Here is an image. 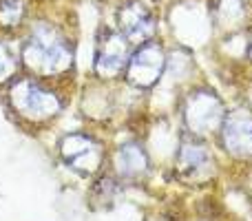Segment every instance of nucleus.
<instances>
[{
  "mask_svg": "<svg viewBox=\"0 0 252 221\" xmlns=\"http://www.w3.org/2000/svg\"><path fill=\"white\" fill-rule=\"evenodd\" d=\"M128 58V40L122 35V31L102 29L95 44V73L104 80L115 78L126 69Z\"/></svg>",
  "mask_w": 252,
  "mask_h": 221,
  "instance_id": "423d86ee",
  "label": "nucleus"
},
{
  "mask_svg": "<svg viewBox=\"0 0 252 221\" xmlns=\"http://www.w3.org/2000/svg\"><path fill=\"white\" fill-rule=\"evenodd\" d=\"M18 69V62L16 56L11 53V49L0 40V82H7Z\"/></svg>",
  "mask_w": 252,
  "mask_h": 221,
  "instance_id": "ddd939ff",
  "label": "nucleus"
},
{
  "mask_svg": "<svg viewBox=\"0 0 252 221\" xmlns=\"http://www.w3.org/2000/svg\"><path fill=\"white\" fill-rule=\"evenodd\" d=\"M115 166H118V173L122 177L135 179L148 170V157L139 144H124L115 155Z\"/></svg>",
  "mask_w": 252,
  "mask_h": 221,
  "instance_id": "9d476101",
  "label": "nucleus"
},
{
  "mask_svg": "<svg viewBox=\"0 0 252 221\" xmlns=\"http://www.w3.org/2000/svg\"><path fill=\"white\" fill-rule=\"evenodd\" d=\"M246 0H217L215 4V18L221 29H239L241 22L246 20Z\"/></svg>",
  "mask_w": 252,
  "mask_h": 221,
  "instance_id": "9b49d317",
  "label": "nucleus"
},
{
  "mask_svg": "<svg viewBox=\"0 0 252 221\" xmlns=\"http://www.w3.org/2000/svg\"><path fill=\"white\" fill-rule=\"evenodd\" d=\"M221 144L230 155L239 159L252 157V115L248 111H235L221 122Z\"/></svg>",
  "mask_w": 252,
  "mask_h": 221,
  "instance_id": "0eeeda50",
  "label": "nucleus"
},
{
  "mask_svg": "<svg viewBox=\"0 0 252 221\" xmlns=\"http://www.w3.org/2000/svg\"><path fill=\"white\" fill-rule=\"evenodd\" d=\"M226 111L217 95L208 91H197L188 95L186 109H184V120H186L188 130H192L195 137L213 133L217 126H221Z\"/></svg>",
  "mask_w": 252,
  "mask_h": 221,
  "instance_id": "39448f33",
  "label": "nucleus"
},
{
  "mask_svg": "<svg viewBox=\"0 0 252 221\" xmlns=\"http://www.w3.org/2000/svg\"><path fill=\"white\" fill-rule=\"evenodd\" d=\"M25 18V0H0V27L16 29Z\"/></svg>",
  "mask_w": 252,
  "mask_h": 221,
  "instance_id": "f8f14e48",
  "label": "nucleus"
},
{
  "mask_svg": "<svg viewBox=\"0 0 252 221\" xmlns=\"http://www.w3.org/2000/svg\"><path fill=\"white\" fill-rule=\"evenodd\" d=\"M9 102L13 111L27 122H47L62 109L60 95L33 78L13 80L9 87Z\"/></svg>",
  "mask_w": 252,
  "mask_h": 221,
  "instance_id": "f03ea898",
  "label": "nucleus"
},
{
  "mask_svg": "<svg viewBox=\"0 0 252 221\" xmlns=\"http://www.w3.org/2000/svg\"><path fill=\"white\" fill-rule=\"evenodd\" d=\"M120 31L128 42H146L155 33V16L139 0H126L118 11Z\"/></svg>",
  "mask_w": 252,
  "mask_h": 221,
  "instance_id": "6e6552de",
  "label": "nucleus"
},
{
  "mask_svg": "<svg viewBox=\"0 0 252 221\" xmlns=\"http://www.w3.org/2000/svg\"><path fill=\"white\" fill-rule=\"evenodd\" d=\"M250 58H252V47H250Z\"/></svg>",
  "mask_w": 252,
  "mask_h": 221,
  "instance_id": "4468645a",
  "label": "nucleus"
},
{
  "mask_svg": "<svg viewBox=\"0 0 252 221\" xmlns=\"http://www.w3.org/2000/svg\"><path fill=\"white\" fill-rule=\"evenodd\" d=\"M22 62L42 78H53L73 66V47L58 27L35 22L22 42Z\"/></svg>",
  "mask_w": 252,
  "mask_h": 221,
  "instance_id": "f257e3e1",
  "label": "nucleus"
},
{
  "mask_svg": "<svg viewBox=\"0 0 252 221\" xmlns=\"http://www.w3.org/2000/svg\"><path fill=\"white\" fill-rule=\"evenodd\" d=\"M60 157L69 168L82 175L95 173L104 159V148L95 137L87 133H66L60 139Z\"/></svg>",
  "mask_w": 252,
  "mask_h": 221,
  "instance_id": "7ed1b4c3",
  "label": "nucleus"
},
{
  "mask_svg": "<svg viewBox=\"0 0 252 221\" xmlns=\"http://www.w3.org/2000/svg\"><path fill=\"white\" fill-rule=\"evenodd\" d=\"M166 69V53L153 40L142 42L128 58L126 64V80L133 87L139 89H148L161 78Z\"/></svg>",
  "mask_w": 252,
  "mask_h": 221,
  "instance_id": "20e7f679",
  "label": "nucleus"
},
{
  "mask_svg": "<svg viewBox=\"0 0 252 221\" xmlns=\"http://www.w3.org/2000/svg\"><path fill=\"white\" fill-rule=\"evenodd\" d=\"M213 155L199 139H184L177 155V170L188 182H206L213 175Z\"/></svg>",
  "mask_w": 252,
  "mask_h": 221,
  "instance_id": "1a4fd4ad",
  "label": "nucleus"
}]
</instances>
